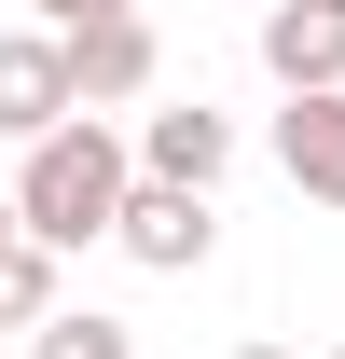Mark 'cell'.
I'll return each instance as SVG.
<instances>
[{
    "mask_svg": "<svg viewBox=\"0 0 345 359\" xmlns=\"http://www.w3.org/2000/svg\"><path fill=\"white\" fill-rule=\"evenodd\" d=\"M97 14H138V0H28V28H97Z\"/></svg>",
    "mask_w": 345,
    "mask_h": 359,
    "instance_id": "obj_10",
    "label": "cell"
},
{
    "mask_svg": "<svg viewBox=\"0 0 345 359\" xmlns=\"http://www.w3.org/2000/svg\"><path fill=\"white\" fill-rule=\"evenodd\" d=\"M276 166L304 208H345V83L332 97H276Z\"/></svg>",
    "mask_w": 345,
    "mask_h": 359,
    "instance_id": "obj_7",
    "label": "cell"
},
{
    "mask_svg": "<svg viewBox=\"0 0 345 359\" xmlns=\"http://www.w3.org/2000/svg\"><path fill=\"white\" fill-rule=\"evenodd\" d=\"M42 318H55V249L14 235V249H0V332H42Z\"/></svg>",
    "mask_w": 345,
    "mask_h": 359,
    "instance_id": "obj_8",
    "label": "cell"
},
{
    "mask_svg": "<svg viewBox=\"0 0 345 359\" xmlns=\"http://www.w3.org/2000/svg\"><path fill=\"white\" fill-rule=\"evenodd\" d=\"M221 166H235V111H208V97L138 111V180H194V194H221Z\"/></svg>",
    "mask_w": 345,
    "mask_h": 359,
    "instance_id": "obj_5",
    "label": "cell"
},
{
    "mask_svg": "<svg viewBox=\"0 0 345 359\" xmlns=\"http://www.w3.org/2000/svg\"><path fill=\"white\" fill-rule=\"evenodd\" d=\"M125 194H138V138H111L97 111H69L55 138L14 152V208L42 249H97V235H125Z\"/></svg>",
    "mask_w": 345,
    "mask_h": 359,
    "instance_id": "obj_1",
    "label": "cell"
},
{
    "mask_svg": "<svg viewBox=\"0 0 345 359\" xmlns=\"http://www.w3.org/2000/svg\"><path fill=\"white\" fill-rule=\"evenodd\" d=\"M332 359H345V346H332Z\"/></svg>",
    "mask_w": 345,
    "mask_h": 359,
    "instance_id": "obj_13",
    "label": "cell"
},
{
    "mask_svg": "<svg viewBox=\"0 0 345 359\" xmlns=\"http://www.w3.org/2000/svg\"><path fill=\"white\" fill-rule=\"evenodd\" d=\"M221 359H304V346H221Z\"/></svg>",
    "mask_w": 345,
    "mask_h": 359,
    "instance_id": "obj_12",
    "label": "cell"
},
{
    "mask_svg": "<svg viewBox=\"0 0 345 359\" xmlns=\"http://www.w3.org/2000/svg\"><path fill=\"white\" fill-rule=\"evenodd\" d=\"M83 111V83H69V28H0V138L28 152V138H55Z\"/></svg>",
    "mask_w": 345,
    "mask_h": 359,
    "instance_id": "obj_2",
    "label": "cell"
},
{
    "mask_svg": "<svg viewBox=\"0 0 345 359\" xmlns=\"http://www.w3.org/2000/svg\"><path fill=\"white\" fill-rule=\"evenodd\" d=\"M28 359H138V332H125V318H97V304H55L42 332H28Z\"/></svg>",
    "mask_w": 345,
    "mask_h": 359,
    "instance_id": "obj_9",
    "label": "cell"
},
{
    "mask_svg": "<svg viewBox=\"0 0 345 359\" xmlns=\"http://www.w3.org/2000/svg\"><path fill=\"white\" fill-rule=\"evenodd\" d=\"M14 235H28V208H14V180H0V249H14Z\"/></svg>",
    "mask_w": 345,
    "mask_h": 359,
    "instance_id": "obj_11",
    "label": "cell"
},
{
    "mask_svg": "<svg viewBox=\"0 0 345 359\" xmlns=\"http://www.w3.org/2000/svg\"><path fill=\"white\" fill-rule=\"evenodd\" d=\"M69 83H83V111H138V97L166 83L152 14H97V28H69Z\"/></svg>",
    "mask_w": 345,
    "mask_h": 359,
    "instance_id": "obj_4",
    "label": "cell"
},
{
    "mask_svg": "<svg viewBox=\"0 0 345 359\" xmlns=\"http://www.w3.org/2000/svg\"><path fill=\"white\" fill-rule=\"evenodd\" d=\"M111 249H125V263H152V276H194V263L221 249V208L194 194V180H138V194H125V235H111Z\"/></svg>",
    "mask_w": 345,
    "mask_h": 359,
    "instance_id": "obj_3",
    "label": "cell"
},
{
    "mask_svg": "<svg viewBox=\"0 0 345 359\" xmlns=\"http://www.w3.org/2000/svg\"><path fill=\"white\" fill-rule=\"evenodd\" d=\"M262 69H276V97H332L345 83V0H276L262 14Z\"/></svg>",
    "mask_w": 345,
    "mask_h": 359,
    "instance_id": "obj_6",
    "label": "cell"
}]
</instances>
